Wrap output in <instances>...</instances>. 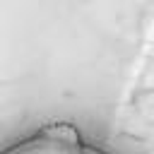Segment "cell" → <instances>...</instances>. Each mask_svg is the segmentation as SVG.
Instances as JSON below:
<instances>
[{"instance_id":"6da1fadb","label":"cell","mask_w":154,"mask_h":154,"mask_svg":"<svg viewBox=\"0 0 154 154\" xmlns=\"http://www.w3.org/2000/svg\"><path fill=\"white\" fill-rule=\"evenodd\" d=\"M0 154H108L87 142L72 125L53 123L0 149Z\"/></svg>"}]
</instances>
